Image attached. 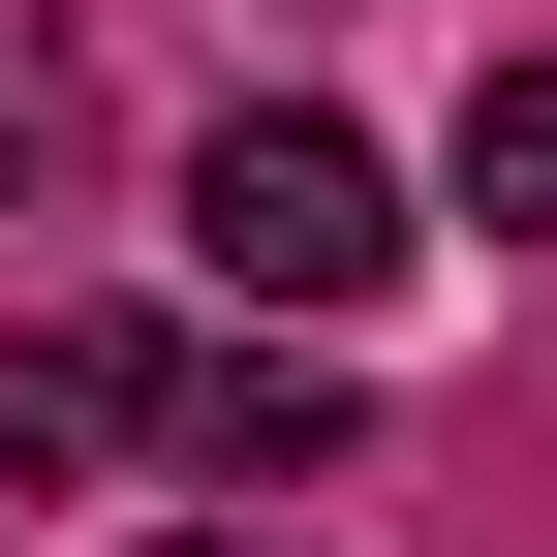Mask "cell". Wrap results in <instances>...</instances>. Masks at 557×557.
Returning a JSON list of instances; mask_svg holds the SVG:
<instances>
[{"mask_svg":"<svg viewBox=\"0 0 557 557\" xmlns=\"http://www.w3.org/2000/svg\"><path fill=\"white\" fill-rule=\"evenodd\" d=\"M465 218L557 248V62H496V94H465Z\"/></svg>","mask_w":557,"mask_h":557,"instance_id":"3","label":"cell"},{"mask_svg":"<svg viewBox=\"0 0 557 557\" xmlns=\"http://www.w3.org/2000/svg\"><path fill=\"white\" fill-rule=\"evenodd\" d=\"M186 278H218V310H372L403 278V186H372V124H310V94H248L218 156H186Z\"/></svg>","mask_w":557,"mask_h":557,"instance_id":"2","label":"cell"},{"mask_svg":"<svg viewBox=\"0 0 557 557\" xmlns=\"http://www.w3.org/2000/svg\"><path fill=\"white\" fill-rule=\"evenodd\" d=\"M62 124H94V62H62V0H0V186H62Z\"/></svg>","mask_w":557,"mask_h":557,"instance_id":"4","label":"cell"},{"mask_svg":"<svg viewBox=\"0 0 557 557\" xmlns=\"http://www.w3.org/2000/svg\"><path fill=\"white\" fill-rule=\"evenodd\" d=\"M0 465H341V403H310V372H248V341L32 310V341H0Z\"/></svg>","mask_w":557,"mask_h":557,"instance_id":"1","label":"cell"},{"mask_svg":"<svg viewBox=\"0 0 557 557\" xmlns=\"http://www.w3.org/2000/svg\"><path fill=\"white\" fill-rule=\"evenodd\" d=\"M186 557H248V527H186Z\"/></svg>","mask_w":557,"mask_h":557,"instance_id":"5","label":"cell"}]
</instances>
